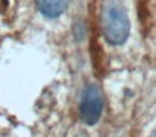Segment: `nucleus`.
I'll return each instance as SVG.
<instances>
[{
    "instance_id": "obj_2",
    "label": "nucleus",
    "mask_w": 156,
    "mask_h": 137,
    "mask_svg": "<svg viewBox=\"0 0 156 137\" xmlns=\"http://www.w3.org/2000/svg\"><path fill=\"white\" fill-rule=\"evenodd\" d=\"M102 110H104V95L99 85L87 84L82 92L81 104H79V115L81 120L87 125H94L101 119Z\"/></svg>"
},
{
    "instance_id": "obj_5",
    "label": "nucleus",
    "mask_w": 156,
    "mask_h": 137,
    "mask_svg": "<svg viewBox=\"0 0 156 137\" xmlns=\"http://www.w3.org/2000/svg\"><path fill=\"white\" fill-rule=\"evenodd\" d=\"M149 137H156V130H154V132H153V134H151V135H149Z\"/></svg>"
},
{
    "instance_id": "obj_3",
    "label": "nucleus",
    "mask_w": 156,
    "mask_h": 137,
    "mask_svg": "<svg viewBox=\"0 0 156 137\" xmlns=\"http://www.w3.org/2000/svg\"><path fill=\"white\" fill-rule=\"evenodd\" d=\"M35 5L49 19L59 17L69 5V0H35Z\"/></svg>"
},
{
    "instance_id": "obj_1",
    "label": "nucleus",
    "mask_w": 156,
    "mask_h": 137,
    "mask_svg": "<svg viewBox=\"0 0 156 137\" xmlns=\"http://www.w3.org/2000/svg\"><path fill=\"white\" fill-rule=\"evenodd\" d=\"M129 17L119 0H106L101 10V30L111 45H122L129 37Z\"/></svg>"
},
{
    "instance_id": "obj_4",
    "label": "nucleus",
    "mask_w": 156,
    "mask_h": 137,
    "mask_svg": "<svg viewBox=\"0 0 156 137\" xmlns=\"http://www.w3.org/2000/svg\"><path fill=\"white\" fill-rule=\"evenodd\" d=\"M76 137H89V134H87V132H79Z\"/></svg>"
}]
</instances>
